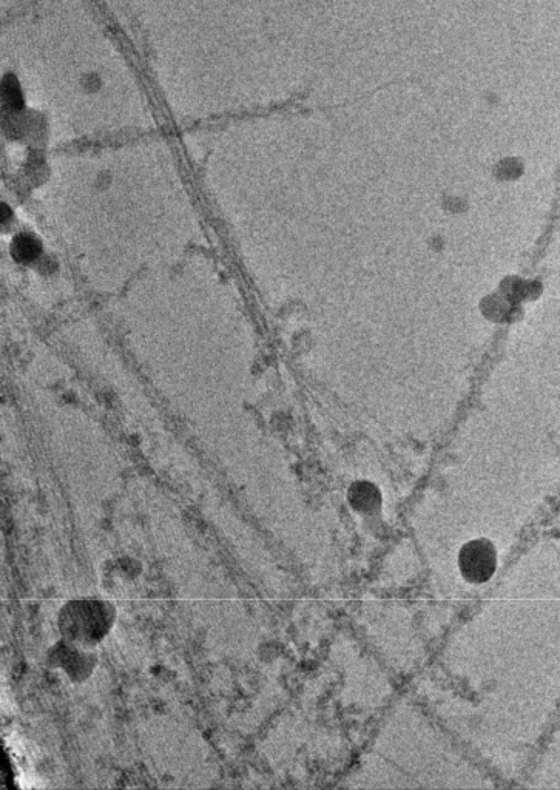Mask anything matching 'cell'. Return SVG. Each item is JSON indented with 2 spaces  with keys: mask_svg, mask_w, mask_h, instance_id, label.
I'll list each match as a JSON object with an SVG mask.
<instances>
[{
  "mask_svg": "<svg viewBox=\"0 0 560 790\" xmlns=\"http://www.w3.org/2000/svg\"><path fill=\"white\" fill-rule=\"evenodd\" d=\"M115 619V608L110 602L76 599L59 612V632L64 641L93 649L107 638Z\"/></svg>",
  "mask_w": 560,
  "mask_h": 790,
  "instance_id": "obj_1",
  "label": "cell"
},
{
  "mask_svg": "<svg viewBox=\"0 0 560 790\" xmlns=\"http://www.w3.org/2000/svg\"><path fill=\"white\" fill-rule=\"evenodd\" d=\"M497 568V550L486 539H474L463 545L459 553V570L471 584H485Z\"/></svg>",
  "mask_w": 560,
  "mask_h": 790,
  "instance_id": "obj_2",
  "label": "cell"
},
{
  "mask_svg": "<svg viewBox=\"0 0 560 790\" xmlns=\"http://www.w3.org/2000/svg\"><path fill=\"white\" fill-rule=\"evenodd\" d=\"M92 650L62 639L53 647L50 658L53 659L54 666L64 670L71 681H85L96 666L95 653Z\"/></svg>",
  "mask_w": 560,
  "mask_h": 790,
  "instance_id": "obj_3",
  "label": "cell"
},
{
  "mask_svg": "<svg viewBox=\"0 0 560 790\" xmlns=\"http://www.w3.org/2000/svg\"><path fill=\"white\" fill-rule=\"evenodd\" d=\"M348 497L349 504L358 513H374L382 505V497L371 483H354Z\"/></svg>",
  "mask_w": 560,
  "mask_h": 790,
  "instance_id": "obj_4",
  "label": "cell"
},
{
  "mask_svg": "<svg viewBox=\"0 0 560 790\" xmlns=\"http://www.w3.org/2000/svg\"><path fill=\"white\" fill-rule=\"evenodd\" d=\"M41 252L38 241L24 235V237L16 238V243L13 246L14 257L19 258L21 261H31L38 257Z\"/></svg>",
  "mask_w": 560,
  "mask_h": 790,
  "instance_id": "obj_5",
  "label": "cell"
}]
</instances>
